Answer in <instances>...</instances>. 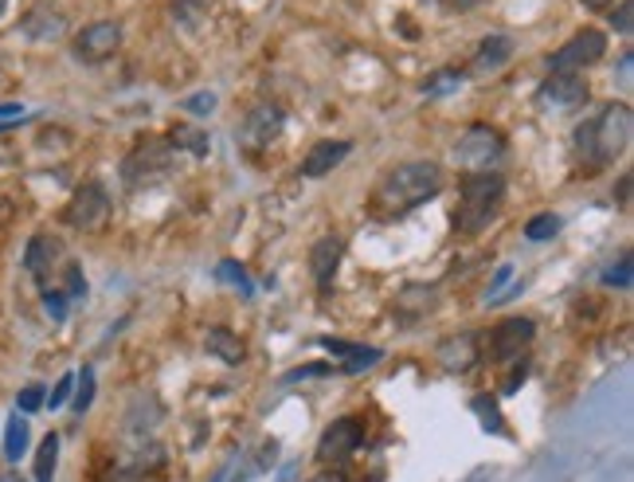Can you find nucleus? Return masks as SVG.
<instances>
[{
	"label": "nucleus",
	"mask_w": 634,
	"mask_h": 482,
	"mask_svg": "<svg viewBox=\"0 0 634 482\" xmlns=\"http://www.w3.org/2000/svg\"><path fill=\"white\" fill-rule=\"evenodd\" d=\"M443 193V169L435 161H408V165H396L384 173V181L372 193V208L376 217L396 220L408 217L411 208L427 205Z\"/></svg>",
	"instance_id": "1"
},
{
	"label": "nucleus",
	"mask_w": 634,
	"mask_h": 482,
	"mask_svg": "<svg viewBox=\"0 0 634 482\" xmlns=\"http://www.w3.org/2000/svg\"><path fill=\"white\" fill-rule=\"evenodd\" d=\"M631 134H634L631 107H626V102H611V107L592 114V119L576 129V149L592 169H604V165H611V161L623 158L626 146H631Z\"/></svg>",
	"instance_id": "2"
},
{
	"label": "nucleus",
	"mask_w": 634,
	"mask_h": 482,
	"mask_svg": "<svg viewBox=\"0 0 634 482\" xmlns=\"http://www.w3.org/2000/svg\"><path fill=\"white\" fill-rule=\"evenodd\" d=\"M459 212H455V232L462 236H474L489 220L501 212V200H506V181L489 169V173H467L459 193Z\"/></svg>",
	"instance_id": "3"
},
{
	"label": "nucleus",
	"mask_w": 634,
	"mask_h": 482,
	"mask_svg": "<svg viewBox=\"0 0 634 482\" xmlns=\"http://www.w3.org/2000/svg\"><path fill=\"white\" fill-rule=\"evenodd\" d=\"M169 169H173V146L169 141H141V146L122 161V181L129 188H141V185H153V181L169 177Z\"/></svg>",
	"instance_id": "4"
},
{
	"label": "nucleus",
	"mask_w": 634,
	"mask_h": 482,
	"mask_svg": "<svg viewBox=\"0 0 634 482\" xmlns=\"http://www.w3.org/2000/svg\"><path fill=\"white\" fill-rule=\"evenodd\" d=\"M107 217H110V197L98 181L78 185L75 197L67 200V208H63V224L75 227V232H98V227L107 224Z\"/></svg>",
	"instance_id": "5"
},
{
	"label": "nucleus",
	"mask_w": 634,
	"mask_h": 482,
	"mask_svg": "<svg viewBox=\"0 0 634 482\" xmlns=\"http://www.w3.org/2000/svg\"><path fill=\"white\" fill-rule=\"evenodd\" d=\"M501 153H506V141H501L498 129H489V126H470L459 138V146H455V158H459V165L470 169V173H489Z\"/></svg>",
	"instance_id": "6"
},
{
	"label": "nucleus",
	"mask_w": 634,
	"mask_h": 482,
	"mask_svg": "<svg viewBox=\"0 0 634 482\" xmlns=\"http://www.w3.org/2000/svg\"><path fill=\"white\" fill-rule=\"evenodd\" d=\"M604 55H607V36L599 28H584V32H576V36L552 55V60H548V67L552 71H584V67H592V63L604 60Z\"/></svg>",
	"instance_id": "7"
},
{
	"label": "nucleus",
	"mask_w": 634,
	"mask_h": 482,
	"mask_svg": "<svg viewBox=\"0 0 634 482\" xmlns=\"http://www.w3.org/2000/svg\"><path fill=\"white\" fill-rule=\"evenodd\" d=\"M587 79L584 75H576V71H557V75H548L545 83H540L537 90V102L545 110H576L587 102Z\"/></svg>",
	"instance_id": "8"
},
{
	"label": "nucleus",
	"mask_w": 634,
	"mask_h": 482,
	"mask_svg": "<svg viewBox=\"0 0 634 482\" xmlns=\"http://www.w3.org/2000/svg\"><path fill=\"white\" fill-rule=\"evenodd\" d=\"M364 443V423L357 416H345V420H333L330 428L318 440V459L322 462H345L352 452H361Z\"/></svg>",
	"instance_id": "9"
},
{
	"label": "nucleus",
	"mask_w": 634,
	"mask_h": 482,
	"mask_svg": "<svg viewBox=\"0 0 634 482\" xmlns=\"http://www.w3.org/2000/svg\"><path fill=\"white\" fill-rule=\"evenodd\" d=\"M283 126H286V119L278 107H254L244 119V126H239V146L251 149V153L271 149L274 141H278V134H283Z\"/></svg>",
	"instance_id": "10"
},
{
	"label": "nucleus",
	"mask_w": 634,
	"mask_h": 482,
	"mask_svg": "<svg viewBox=\"0 0 634 482\" xmlns=\"http://www.w3.org/2000/svg\"><path fill=\"white\" fill-rule=\"evenodd\" d=\"M122 48V28L114 21H98V24H87V28L75 36V55L83 63H102L110 55H117Z\"/></svg>",
	"instance_id": "11"
},
{
	"label": "nucleus",
	"mask_w": 634,
	"mask_h": 482,
	"mask_svg": "<svg viewBox=\"0 0 634 482\" xmlns=\"http://www.w3.org/2000/svg\"><path fill=\"white\" fill-rule=\"evenodd\" d=\"M533 334H537V325L529 322V318H506L501 325H494V337H489V361L509 364L513 357L525 354V345L533 342Z\"/></svg>",
	"instance_id": "12"
},
{
	"label": "nucleus",
	"mask_w": 634,
	"mask_h": 482,
	"mask_svg": "<svg viewBox=\"0 0 634 482\" xmlns=\"http://www.w3.org/2000/svg\"><path fill=\"white\" fill-rule=\"evenodd\" d=\"M63 263V244L55 236H32L28 251H24V267H28V275L39 279V283L48 286V279L55 275V267Z\"/></svg>",
	"instance_id": "13"
},
{
	"label": "nucleus",
	"mask_w": 634,
	"mask_h": 482,
	"mask_svg": "<svg viewBox=\"0 0 634 482\" xmlns=\"http://www.w3.org/2000/svg\"><path fill=\"white\" fill-rule=\"evenodd\" d=\"M325 349V354H333V357H341V369L345 373H361V369H372V364L381 361V349L376 345H357V342H341V337H322L318 342Z\"/></svg>",
	"instance_id": "14"
},
{
	"label": "nucleus",
	"mask_w": 634,
	"mask_h": 482,
	"mask_svg": "<svg viewBox=\"0 0 634 482\" xmlns=\"http://www.w3.org/2000/svg\"><path fill=\"white\" fill-rule=\"evenodd\" d=\"M478 357L482 354H478V337L474 334H455L439 345V364L447 373H467V369L478 364Z\"/></svg>",
	"instance_id": "15"
},
{
	"label": "nucleus",
	"mask_w": 634,
	"mask_h": 482,
	"mask_svg": "<svg viewBox=\"0 0 634 482\" xmlns=\"http://www.w3.org/2000/svg\"><path fill=\"white\" fill-rule=\"evenodd\" d=\"M341 256H345V244L337 236H325V239H318L313 244V251H310V271H313V279H318V286H330L333 283V275H337V267H341Z\"/></svg>",
	"instance_id": "16"
},
{
	"label": "nucleus",
	"mask_w": 634,
	"mask_h": 482,
	"mask_svg": "<svg viewBox=\"0 0 634 482\" xmlns=\"http://www.w3.org/2000/svg\"><path fill=\"white\" fill-rule=\"evenodd\" d=\"M349 153H352V141H318V146L306 153L302 173L306 177H325V173L341 165Z\"/></svg>",
	"instance_id": "17"
},
{
	"label": "nucleus",
	"mask_w": 634,
	"mask_h": 482,
	"mask_svg": "<svg viewBox=\"0 0 634 482\" xmlns=\"http://www.w3.org/2000/svg\"><path fill=\"white\" fill-rule=\"evenodd\" d=\"M204 345H208V354L220 357V361H227V364H239L247 357L244 342H239V337H235L227 325H212V330H208V342Z\"/></svg>",
	"instance_id": "18"
},
{
	"label": "nucleus",
	"mask_w": 634,
	"mask_h": 482,
	"mask_svg": "<svg viewBox=\"0 0 634 482\" xmlns=\"http://www.w3.org/2000/svg\"><path fill=\"white\" fill-rule=\"evenodd\" d=\"M509 55H513V40L509 36H486L478 48V55H474V71H498L509 63Z\"/></svg>",
	"instance_id": "19"
},
{
	"label": "nucleus",
	"mask_w": 634,
	"mask_h": 482,
	"mask_svg": "<svg viewBox=\"0 0 634 482\" xmlns=\"http://www.w3.org/2000/svg\"><path fill=\"white\" fill-rule=\"evenodd\" d=\"M24 452H28V420H24V412H16L4 428V459L20 462Z\"/></svg>",
	"instance_id": "20"
},
{
	"label": "nucleus",
	"mask_w": 634,
	"mask_h": 482,
	"mask_svg": "<svg viewBox=\"0 0 634 482\" xmlns=\"http://www.w3.org/2000/svg\"><path fill=\"white\" fill-rule=\"evenodd\" d=\"M169 146H173V149H188L192 158H208L212 141H208V134H200V129H192V126H173V134H169Z\"/></svg>",
	"instance_id": "21"
},
{
	"label": "nucleus",
	"mask_w": 634,
	"mask_h": 482,
	"mask_svg": "<svg viewBox=\"0 0 634 482\" xmlns=\"http://www.w3.org/2000/svg\"><path fill=\"white\" fill-rule=\"evenodd\" d=\"M408 306L415 310L411 322H415L420 314H427L431 306H435V286H408V291L400 295V302H396V310H408Z\"/></svg>",
	"instance_id": "22"
},
{
	"label": "nucleus",
	"mask_w": 634,
	"mask_h": 482,
	"mask_svg": "<svg viewBox=\"0 0 634 482\" xmlns=\"http://www.w3.org/2000/svg\"><path fill=\"white\" fill-rule=\"evenodd\" d=\"M55 462H59V435H43L39 455H36V482H51Z\"/></svg>",
	"instance_id": "23"
},
{
	"label": "nucleus",
	"mask_w": 634,
	"mask_h": 482,
	"mask_svg": "<svg viewBox=\"0 0 634 482\" xmlns=\"http://www.w3.org/2000/svg\"><path fill=\"white\" fill-rule=\"evenodd\" d=\"M215 279H220V283H232V286H239V291H244L247 298L254 295V286H251V279H247V271L239 263H235V259H224V263L215 267Z\"/></svg>",
	"instance_id": "24"
},
{
	"label": "nucleus",
	"mask_w": 634,
	"mask_h": 482,
	"mask_svg": "<svg viewBox=\"0 0 634 482\" xmlns=\"http://www.w3.org/2000/svg\"><path fill=\"white\" fill-rule=\"evenodd\" d=\"M557 232H560V217H557V212H540V217H533L525 224V236L537 239V244H540V239H552Z\"/></svg>",
	"instance_id": "25"
},
{
	"label": "nucleus",
	"mask_w": 634,
	"mask_h": 482,
	"mask_svg": "<svg viewBox=\"0 0 634 482\" xmlns=\"http://www.w3.org/2000/svg\"><path fill=\"white\" fill-rule=\"evenodd\" d=\"M470 408H474V412L482 416V428H486V432H506V428H501L498 404L489 400V396H474V404H470Z\"/></svg>",
	"instance_id": "26"
},
{
	"label": "nucleus",
	"mask_w": 634,
	"mask_h": 482,
	"mask_svg": "<svg viewBox=\"0 0 634 482\" xmlns=\"http://www.w3.org/2000/svg\"><path fill=\"white\" fill-rule=\"evenodd\" d=\"M63 298H87V279L75 263H63Z\"/></svg>",
	"instance_id": "27"
},
{
	"label": "nucleus",
	"mask_w": 634,
	"mask_h": 482,
	"mask_svg": "<svg viewBox=\"0 0 634 482\" xmlns=\"http://www.w3.org/2000/svg\"><path fill=\"white\" fill-rule=\"evenodd\" d=\"M525 373H529V361H525V354L521 357H513L509 361V373L501 376V396H513L521 388V381H525Z\"/></svg>",
	"instance_id": "28"
},
{
	"label": "nucleus",
	"mask_w": 634,
	"mask_h": 482,
	"mask_svg": "<svg viewBox=\"0 0 634 482\" xmlns=\"http://www.w3.org/2000/svg\"><path fill=\"white\" fill-rule=\"evenodd\" d=\"M75 412H87L90 400H95V369H83V373L75 376Z\"/></svg>",
	"instance_id": "29"
},
{
	"label": "nucleus",
	"mask_w": 634,
	"mask_h": 482,
	"mask_svg": "<svg viewBox=\"0 0 634 482\" xmlns=\"http://www.w3.org/2000/svg\"><path fill=\"white\" fill-rule=\"evenodd\" d=\"M631 259H619V267H611V271H604V283L607 286H619V291H631Z\"/></svg>",
	"instance_id": "30"
},
{
	"label": "nucleus",
	"mask_w": 634,
	"mask_h": 482,
	"mask_svg": "<svg viewBox=\"0 0 634 482\" xmlns=\"http://www.w3.org/2000/svg\"><path fill=\"white\" fill-rule=\"evenodd\" d=\"M71 393H75V373H63V376H59L55 388H51V396H48L43 404H48V408H63Z\"/></svg>",
	"instance_id": "31"
},
{
	"label": "nucleus",
	"mask_w": 634,
	"mask_h": 482,
	"mask_svg": "<svg viewBox=\"0 0 634 482\" xmlns=\"http://www.w3.org/2000/svg\"><path fill=\"white\" fill-rule=\"evenodd\" d=\"M43 306H48V314L55 318V322L67 318V298H63V291H55V286H43Z\"/></svg>",
	"instance_id": "32"
},
{
	"label": "nucleus",
	"mask_w": 634,
	"mask_h": 482,
	"mask_svg": "<svg viewBox=\"0 0 634 482\" xmlns=\"http://www.w3.org/2000/svg\"><path fill=\"white\" fill-rule=\"evenodd\" d=\"M43 400H48V396H43V388H39V384H32V388H24V393H20L16 408L28 416V412H39V408H43Z\"/></svg>",
	"instance_id": "33"
},
{
	"label": "nucleus",
	"mask_w": 634,
	"mask_h": 482,
	"mask_svg": "<svg viewBox=\"0 0 634 482\" xmlns=\"http://www.w3.org/2000/svg\"><path fill=\"white\" fill-rule=\"evenodd\" d=\"M181 107H185L188 114H212V110H215V95H212V90H200V95H188Z\"/></svg>",
	"instance_id": "34"
},
{
	"label": "nucleus",
	"mask_w": 634,
	"mask_h": 482,
	"mask_svg": "<svg viewBox=\"0 0 634 482\" xmlns=\"http://www.w3.org/2000/svg\"><path fill=\"white\" fill-rule=\"evenodd\" d=\"M459 83H462L459 71H439V75L427 83V95H447V90H455Z\"/></svg>",
	"instance_id": "35"
},
{
	"label": "nucleus",
	"mask_w": 634,
	"mask_h": 482,
	"mask_svg": "<svg viewBox=\"0 0 634 482\" xmlns=\"http://www.w3.org/2000/svg\"><path fill=\"white\" fill-rule=\"evenodd\" d=\"M333 369L330 364H306V369H290V373L283 376L286 384H294V381H306V376H330Z\"/></svg>",
	"instance_id": "36"
},
{
	"label": "nucleus",
	"mask_w": 634,
	"mask_h": 482,
	"mask_svg": "<svg viewBox=\"0 0 634 482\" xmlns=\"http://www.w3.org/2000/svg\"><path fill=\"white\" fill-rule=\"evenodd\" d=\"M631 12H634L631 0H623V4H619V9L611 12V24H616V32H623V36L631 32Z\"/></svg>",
	"instance_id": "37"
},
{
	"label": "nucleus",
	"mask_w": 634,
	"mask_h": 482,
	"mask_svg": "<svg viewBox=\"0 0 634 482\" xmlns=\"http://www.w3.org/2000/svg\"><path fill=\"white\" fill-rule=\"evenodd\" d=\"M24 119V107H20V102H0V126H4V122H20Z\"/></svg>",
	"instance_id": "38"
},
{
	"label": "nucleus",
	"mask_w": 634,
	"mask_h": 482,
	"mask_svg": "<svg viewBox=\"0 0 634 482\" xmlns=\"http://www.w3.org/2000/svg\"><path fill=\"white\" fill-rule=\"evenodd\" d=\"M439 4H447L450 12H470L474 4H482V0H439Z\"/></svg>",
	"instance_id": "39"
},
{
	"label": "nucleus",
	"mask_w": 634,
	"mask_h": 482,
	"mask_svg": "<svg viewBox=\"0 0 634 482\" xmlns=\"http://www.w3.org/2000/svg\"><path fill=\"white\" fill-rule=\"evenodd\" d=\"M509 275H513V271H509V267H501L498 275H494V283H489V295H486V298L498 295V286H501V283H509Z\"/></svg>",
	"instance_id": "40"
},
{
	"label": "nucleus",
	"mask_w": 634,
	"mask_h": 482,
	"mask_svg": "<svg viewBox=\"0 0 634 482\" xmlns=\"http://www.w3.org/2000/svg\"><path fill=\"white\" fill-rule=\"evenodd\" d=\"M310 482H349V479H345V474L341 471H325V474H318V479H310Z\"/></svg>",
	"instance_id": "41"
},
{
	"label": "nucleus",
	"mask_w": 634,
	"mask_h": 482,
	"mask_svg": "<svg viewBox=\"0 0 634 482\" xmlns=\"http://www.w3.org/2000/svg\"><path fill=\"white\" fill-rule=\"evenodd\" d=\"M619 71H623V75H619V79H623V83H631V55H623V67H619Z\"/></svg>",
	"instance_id": "42"
},
{
	"label": "nucleus",
	"mask_w": 634,
	"mask_h": 482,
	"mask_svg": "<svg viewBox=\"0 0 634 482\" xmlns=\"http://www.w3.org/2000/svg\"><path fill=\"white\" fill-rule=\"evenodd\" d=\"M619 197H623V205H626V197H631V177H623V185H619Z\"/></svg>",
	"instance_id": "43"
},
{
	"label": "nucleus",
	"mask_w": 634,
	"mask_h": 482,
	"mask_svg": "<svg viewBox=\"0 0 634 482\" xmlns=\"http://www.w3.org/2000/svg\"><path fill=\"white\" fill-rule=\"evenodd\" d=\"M587 9H607V4H611V0H584Z\"/></svg>",
	"instance_id": "44"
},
{
	"label": "nucleus",
	"mask_w": 634,
	"mask_h": 482,
	"mask_svg": "<svg viewBox=\"0 0 634 482\" xmlns=\"http://www.w3.org/2000/svg\"><path fill=\"white\" fill-rule=\"evenodd\" d=\"M0 482H24V479H16V474H4V479H0Z\"/></svg>",
	"instance_id": "45"
},
{
	"label": "nucleus",
	"mask_w": 634,
	"mask_h": 482,
	"mask_svg": "<svg viewBox=\"0 0 634 482\" xmlns=\"http://www.w3.org/2000/svg\"><path fill=\"white\" fill-rule=\"evenodd\" d=\"M4 9H9V0H0V12H4Z\"/></svg>",
	"instance_id": "46"
}]
</instances>
